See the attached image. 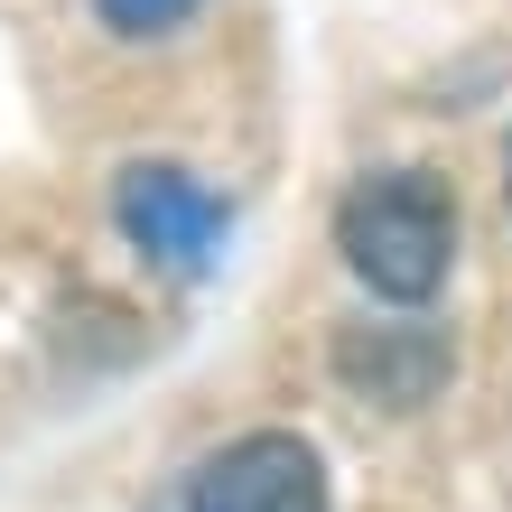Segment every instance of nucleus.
Returning <instances> with one entry per match:
<instances>
[{
	"instance_id": "1",
	"label": "nucleus",
	"mask_w": 512,
	"mask_h": 512,
	"mask_svg": "<svg viewBox=\"0 0 512 512\" xmlns=\"http://www.w3.org/2000/svg\"><path fill=\"white\" fill-rule=\"evenodd\" d=\"M336 243L373 298L419 308V298H438L447 261H457V205H447V187L429 168H373L336 205Z\"/></svg>"
},
{
	"instance_id": "2",
	"label": "nucleus",
	"mask_w": 512,
	"mask_h": 512,
	"mask_svg": "<svg viewBox=\"0 0 512 512\" xmlns=\"http://www.w3.org/2000/svg\"><path fill=\"white\" fill-rule=\"evenodd\" d=\"M187 512H326V466L298 429H252L196 466Z\"/></svg>"
},
{
	"instance_id": "3",
	"label": "nucleus",
	"mask_w": 512,
	"mask_h": 512,
	"mask_svg": "<svg viewBox=\"0 0 512 512\" xmlns=\"http://www.w3.org/2000/svg\"><path fill=\"white\" fill-rule=\"evenodd\" d=\"M122 233L159 270H205L224 252V205L205 196L187 168H131L122 177Z\"/></svg>"
},
{
	"instance_id": "4",
	"label": "nucleus",
	"mask_w": 512,
	"mask_h": 512,
	"mask_svg": "<svg viewBox=\"0 0 512 512\" xmlns=\"http://www.w3.org/2000/svg\"><path fill=\"white\" fill-rule=\"evenodd\" d=\"M336 373H345L354 391H373V401L410 410V401H429V391L447 382V345L419 336L410 317H391V326H345V336H336Z\"/></svg>"
},
{
	"instance_id": "5",
	"label": "nucleus",
	"mask_w": 512,
	"mask_h": 512,
	"mask_svg": "<svg viewBox=\"0 0 512 512\" xmlns=\"http://www.w3.org/2000/svg\"><path fill=\"white\" fill-rule=\"evenodd\" d=\"M103 28H122V38H159V28H177L196 10V0H94Z\"/></svg>"
},
{
	"instance_id": "6",
	"label": "nucleus",
	"mask_w": 512,
	"mask_h": 512,
	"mask_svg": "<svg viewBox=\"0 0 512 512\" xmlns=\"http://www.w3.org/2000/svg\"><path fill=\"white\" fill-rule=\"evenodd\" d=\"M503 196H512V140H503Z\"/></svg>"
}]
</instances>
